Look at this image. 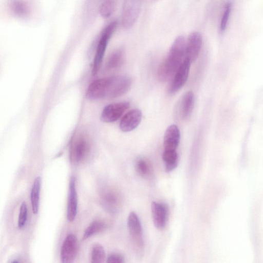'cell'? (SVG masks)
Segmentation results:
<instances>
[{"label":"cell","mask_w":263,"mask_h":263,"mask_svg":"<svg viewBox=\"0 0 263 263\" xmlns=\"http://www.w3.org/2000/svg\"><path fill=\"white\" fill-rule=\"evenodd\" d=\"M186 40L184 36H178L172 44L165 60L157 71L158 80L164 82L173 76L185 58Z\"/></svg>","instance_id":"6da1fadb"},{"label":"cell","mask_w":263,"mask_h":263,"mask_svg":"<svg viewBox=\"0 0 263 263\" xmlns=\"http://www.w3.org/2000/svg\"><path fill=\"white\" fill-rule=\"evenodd\" d=\"M92 144L88 136L84 133L76 134L70 143L69 160L74 164L84 162L89 156Z\"/></svg>","instance_id":"7a4b0ae2"},{"label":"cell","mask_w":263,"mask_h":263,"mask_svg":"<svg viewBox=\"0 0 263 263\" xmlns=\"http://www.w3.org/2000/svg\"><path fill=\"white\" fill-rule=\"evenodd\" d=\"M114 76L102 78L92 82L87 87L86 97L91 100L111 98Z\"/></svg>","instance_id":"3957f363"},{"label":"cell","mask_w":263,"mask_h":263,"mask_svg":"<svg viewBox=\"0 0 263 263\" xmlns=\"http://www.w3.org/2000/svg\"><path fill=\"white\" fill-rule=\"evenodd\" d=\"M117 26V22H112L104 29L101 34L93 62L92 70L93 75H96L98 73L101 66L107 45Z\"/></svg>","instance_id":"277c9868"},{"label":"cell","mask_w":263,"mask_h":263,"mask_svg":"<svg viewBox=\"0 0 263 263\" xmlns=\"http://www.w3.org/2000/svg\"><path fill=\"white\" fill-rule=\"evenodd\" d=\"M127 225L135 251L138 254L142 255L144 249L142 228L139 217L135 212L132 211L129 213Z\"/></svg>","instance_id":"5b68a950"},{"label":"cell","mask_w":263,"mask_h":263,"mask_svg":"<svg viewBox=\"0 0 263 263\" xmlns=\"http://www.w3.org/2000/svg\"><path fill=\"white\" fill-rule=\"evenodd\" d=\"M100 202L108 212L116 214L121 210L122 198L119 192L111 186H106L100 194Z\"/></svg>","instance_id":"8992f818"},{"label":"cell","mask_w":263,"mask_h":263,"mask_svg":"<svg viewBox=\"0 0 263 263\" xmlns=\"http://www.w3.org/2000/svg\"><path fill=\"white\" fill-rule=\"evenodd\" d=\"M142 0H124L122 23L125 29L132 28L137 21L141 11Z\"/></svg>","instance_id":"52a82bcc"},{"label":"cell","mask_w":263,"mask_h":263,"mask_svg":"<svg viewBox=\"0 0 263 263\" xmlns=\"http://www.w3.org/2000/svg\"><path fill=\"white\" fill-rule=\"evenodd\" d=\"M129 106L130 103L128 102L109 104L103 108L101 119L106 123L114 122L121 117Z\"/></svg>","instance_id":"ba28073f"},{"label":"cell","mask_w":263,"mask_h":263,"mask_svg":"<svg viewBox=\"0 0 263 263\" xmlns=\"http://www.w3.org/2000/svg\"><path fill=\"white\" fill-rule=\"evenodd\" d=\"M191 62L184 59L175 74L169 87V92L174 94L179 91L186 83L190 69Z\"/></svg>","instance_id":"9c48e42d"},{"label":"cell","mask_w":263,"mask_h":263,"mask_svg":"<svg viewBox=\"0 0 263 263\" xmlns=\"http://www.w3.org/2000/svg\"><path fill=\"white\" fill-rule=\"evenodd\" d=\"M78 251L77 237L73 234H69L65 239L61 249V260L63 263L72 262L75 259Z\"/></svg>","instance_id":"30bf717a"},{"label":"cell","mask_w":263,"mask_h":263,"mask_svg":"<svg viewBox=\"0 0 263 263\" xmlns=\"http://www.w3.org/2000/svg\"><path fill=\"white\" fill-rule=\"evenodd\" d=\"M202 43L201 34L196 31L190 34L185 44V59L191 63L195 61L198 58Z\"/></svg>","instance_id":"8fae6325"},{"label":"cell","mask_w":263,"mask_h":263,"mask_svg":"<svg viewBox=\"0 0 263 263\" xmlns=\"http://www.w3.org/2000/svg\"><path fill=\"white\" fill-rule=\"evenodd\" d=\"M153 221L155 227L159 230H163L167 222L168 209L167 205L162 202L153 201L151 205Z\"/></svg>","instance_id":"7c38bea8"},{"label":"cell","mask_w":263,"mask_h":263,"mask_svg":"<svg viewBox=\"0 0 263 263\" xmlns=\"http://www.w3.org/2000/svg\"><path fill=\"white\" fill-rule=\"evenodd\" d=\"M142 112L138 109H134L127 112L121 119L119 127L123 132L135 129L141 122Z\"/></svg>","instance_id":"4fadbf2b"},{"label":"cell","mask_w":263,"mask_h":263,"mask_svg":"<svg viewBox=\"0 0 263 263\" xmlns=\"http://www.w3.org/2000/svg\"><path fill=\"white\" fill-rule=\"evenodd\" d=\"M78 208V195L74 177H71L69 184V194L67 208V217L69 221L74 220Z\"/></svg>","instance_id":"5bb4252c"},{"label":"cell","mask_w":263,"mask_h":263,"mask_svg":"<svg viewBox=\"0 0 263 263\" xmlns=\"http://www.w3.org/2000/svg\"><path fill=\"white\" fill-rule=\"evenodd\" d=\"M195 102L194 94L192 91L186 92L179 102L178 111L180 118L188 120L193 112Z\"/></svg>","instance_id":"9a60e30c"},{"label":"cell","mask_w":263,"mask_h":263,"mask_svg":"<svg viewBox=\"0 0 263 263\" xmlns=\"http://www.w3.org/2000/svg\"><path fill=\"white\" fill-rule=\"evenodd\" d=\"M180 139V130L177 125L172 124L166 129L163 138L164 150L176 151Z\"/></svg>","instance_id":"2e32d148"},{"label":"cell","mask_w":263,"mask_h":263,"mask_svg":"<svg viewBox=\"0 0 263 263\" xmlns=\"http://www.w3.org/2000/svg\"><path fill=\"white\" fill-rule=\"evenodd\" d=\"M125 52L123 49L119 48L114 51L108 57L104 65V70L111 72L119 69L123 64Z\"/></svg>","instance_id":"e0dca14e"},{"label":"cell","mask_w":263,"mask_h":263,"mask_svg":"<svg viewBox=\"0 0 263 263\" xmlns=\"http://www.w3.org/2000/svg\"><path fill=\"white\" fill-rule=\"evenodd\" d=\"M9 6L11 12L20 17H28L31 13L30 4L26 0H10Z\"/></svg>","instance_id":"ac0fdd59"},{"label":"cell","mask_w":263,"mask_h":263,"mask_svg":"<svg viewBox=\"0 0 263 263\" xmlns=\"http://www.w3.org/2000/svg\"><path fill=\"white\" fill-rule=\"evenodd\" d=\"M162 159L165 171L168 173L173 171L178 165V155L177 151L164 150Z\"/></svg>","instance_id":"d6986e66"},{"label":"cell","mask_w":263,"mask_h":263,"mask_svg":"<svg viewBox=\"0 0 263 263\" xmlns=\"http://www.w3.org/2000/svg\"><path fill=\"white\" fill-rule=\"evenodd\" d=\"M41 183V178L37 177L34 180L31 191L30 199L32 210L34 214L38 213L39 209Z\"/></svg>","instance_id":"ffe728a7"},{"label":"cell","mask_w":263,"mask_h":263,"mask_svg":"<svg viewBox=\"0 0 263 263\" xmlns=\"http://www.w3.org/2000/svg\"><path fill=\"white\" fill-rule=\"evenodd\" d=\"M137 173L144 178H149L153 174V167L148 160L144 158H138L135 165Z\"/></svg>","instance_id":"44dd1931"},{"label":"cell","mask_w":263,"mask_h":263,"mask_svg":"<svg viewBox=\"0 0 263 263\" xmlns=\"http://www.w3.org/2000/svg\"><path fill=\"white\" fill-rule=\"evenodd\" d=\"M108 227L107 223L102 220H96L92 222L85 230L83 239L89 237L104 231Z\"/></svg>","instance_id":"7402d4cb"},{"label":"cell","mask_w":263,"mask_h":263,"mask_svg":"<svg viewBox=\"0 0 263 263\" xmlns=\"http://www.w3.org/2000/svg\"><path fill=\"white\" fill-rule=\"evenodd\" d=\"M117 0H102L99 11L104 18H108L111 15L116 7Z\"/></svg>","instance_id":"603a6c76"},{"label":"cell","mask_w":263,"mask_h":263,"mask_svg":"<svg viewBox=\"0 0 263 263\" xmlns=\"http://www.w3.org/2000/svg\"><path fill=\"white\" fill-rule=\"evenodd\" d=\"M105 252L103 246L100 244L95 245L91 250V262L93 263L103 262L105 259Z\"/></svg>","instance_id":"cb8c5ba5"},{"label":"cell","mask_w":263,"mask_h":263,"mask_svg":"<svg viewBox=\"0 0 263 263\" xmlns=\"http://www.w3.org/2000/svg\"><path fill=\"white\" fill-rule=\"evenodd\" d=\"M232 3L231 1H228L226 4L223 13L220 24V30L221 32H224L227 28L230 14L232 10Z\"/></svg>","instance_id":"d4e9b609"},{"label":"cell","mask_w":263,"mask_h":263,"mask_svg":"<svg viewBox=\"0 0 263 263\" xmlns=\"http://www.w3.org/2000/svg\"><path fill=\"white\" fill-rule=\"evenodd\" d=\"M27 218V207L25 202L21 204L18 218V227L23 229L26 223Z\"/></svg>","instance_id":"484cf974"},{"label":"cell","mask_w":263,"mask_h":263,"mask_svg":"<svg viewBox=\"0 0 263 263\" xmlns=\"http://www.w3.org/2000/svg\"><path fill=\"white\" fill-rule=\"evenodd\" d=\"M106 262L108 263H123L124 262V258L121 254L113 253L108 256Z\"/></svg>","instance_id":"4316f807"}]
</instances>
